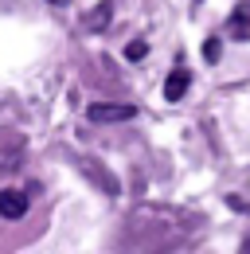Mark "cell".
I'll return each instance as SVG.
<instances>
[{
  "instance_id": "1",
  "label": "cell",
  "mask_w": 250,
  "mask_h": 254,
  "mask_svg": "<svg viewBox=\"0 0 250 254\" xmlns=\"http://www.w3.org/2000/svg\"><path fill=\"white\" fill-rule=\"evenodd\" d=\"M86 118L98 122V126H106V122H133L137 118V106H129V102H94L90 110H86Z\"/></svg>"
},
{
  "instance_id": "2",
  "label": "cell",
  "mask_w": 250,
  "mask_h": 254,
  "mask_svg": "<svg viewBox=\"0 0 250 254\" xmlns=\"http://www.w3.org/2000/svg\"><path fill=\"white\" fill-rule=\"evenodd\" d=\"M28 215V191L4 188L0 191V219H24Z\"/></svg>"
},
{
  "instance_id": "3",
  "label": "cell",
  "mask_w": 250,
  "mask_h": 254,
  "mask_svg": "<svg viewBox=\"0 0 250 254\" xmlns=\"http://www.w3.org/2000/svg\"><path fill=\"white\" fill-rule=\"evenodd\" d=\"M188 86H191V74H188L184 66H176L172 74H168V82H164V98L168 102H180L188 94Z\"/></svg>"
},
{
  "instance_id": "4",
  "label": "cell",
  "mask_w": 250,
  "mask_h": 254,
  "mask_svg": "<svg viewBox=\"0 0 250 254\" xmlns=\"http://www.w3.org/2000/svg\"><path fill=\"white\" fill-rule=\"evenodd\" d=\"M227 32L235 35V39H250V4H239V8L231 12V20H227Z\"/></svg>"
},
{
  "instance_id": "5",
  "label": "cell",
  "mask_w": 250,
  "mask_h": 254,
  "mask_svg": "<svg viewBox=\"0 0 250 254\" xmlns=\"http://www.w3.org/2000/svg\"><path fill=\"white\" fill-rule=\"evenodd\" d=\"M145 55H149V43H145V39H133V43L125 47V59H129V63H137V59H145Z\"/></svg>"
},
{
  "instance_id": "6",
  "label": "cell",
  "mask_w": 250,
  "mask_h": 254,
  "mask_svg": "<svg viewBox=\"0 0 250 254\" xmlns=\"http://www.w3.org/2000/svg\"><path fill=\"white\" fill-rule=\"evenodd\" d=\"M203 55H207V63H219V55H223V43H219V39H207V43H203Z\"/></svg>"
},
{
  "instance_id": "7",
  "label": "cell",
  "mask_w": 250,
  "mask_h": 254,
  "mask_svg": "<svg viewBox=\"0 0 250 254\" xmlns=\"http://www.w3.org/2000/svg\"><path fill=\"white\" fill-rule=\"evenodd\" d=\"M47 4H59V8H66V4H70V0H47Z\"/></svg>"
},
{
  "instance_id": "8",
  "label": "cell",
  "mask_w": 250,
  "mask_h": 254,
  "mask_svg": "<svg viewBox=\"0 0 250 254\" xmlns=\"http://www.w3.org/2000/svg\"><path fill=\"white\" fill-rule=\"evenodd\" d=\"M247 251H250V247H247Z\"/></svg>"
}]
</instances>
